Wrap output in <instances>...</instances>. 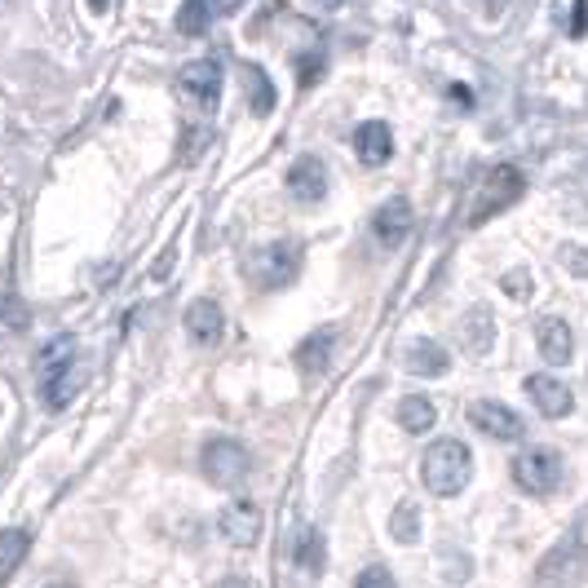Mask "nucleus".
Masks as SVG:
<instances>
[{"label":"nucleus","mask_w":588,"mask_h":588,"mask_svg":"<svg viewBox=\"0 0 588 588\" xmlns=\"http://www.w3.org/2000/svg\"><path fill=\"white\" fill-rule=\"evenodd\" d=\"M421 478H425V487L434 491V496H460L465 487H469V478H473V456H469V447L460 443V438H438L429 451H425V460H421Z\"/></svg>","instance_id":"1"},{"label":"nucleus","mask_w":588,"mask_h":588,"mask_svg":"<svg viewBox=\"0 0 588 588\" xmlns=\"http://www.w3.org/2000/svg\"><path fill=\"white\" fill-rule=\"evenodd\" d=\"M302 270V243H270V248H257L248 257V279L261 287V292H274V287H287Z\"/></svg>","instance_id":"2"},{"label":"nucleus","mask_w":588,"mask_h":588,"mask_svg":"<svg viewBox=\"0 0 588 588\" xmlns=\"http://www.w3.org/2000/svg\"><path fill=\"white\" fill-rule=\"evenodd\" d=\"M522 190H526L522 173H518L513 164H496V168L487 173L482 190H478V195H473V204H469V226L491 221L496 213H504L509 204H518V199H522Z\"/></svg>","instance_id":"3"},{"label":"nucleus","mask_w":588,"mask_h":588,"mask_svg":"<svg viewBox=\"0 0 588 588\" xmlns=\"http://www.w3.org/2000/svg\"><path fill=\"white\" fill-rule=\"evenodd\" d=\"M199 465H204V478L213 487H235V482H243V473H248L252 460H248L243 443H235V438H208L204 451H199Z\"/></svg>","instance_id":"4"},{"label":"nucleus","mask_w":588,"mask_h":588,"mask_svg":"<svg viewBox=\"0 0 588 588\" xmlns=\"http://www.w3.org/2000/svg\"><path fill=\"white\" fill-rule=\"evenodd\" d=\"M513 482H518L526 496H548V491L562 482V456L548 451V447H526V451H518V460H513Z\"/></svg>","instance_id":"5"},{"label":"nucleus","mask_w":588,"mask_h":588,"mask_svg":"<svg viewBox=\"0 0 588 588\" xmlns=\"http://www.w3.org/2000/svg\"><path fill=\"white\" fill-rule=\"evenodd\" d=\"M177 89L186 102H195L199 111H213L217 98H221V67L213 58H199V63H186L182 76H177Z\"/></svg>","instance_id":"6"},{"label":"nucleus","mask_w":588,"mask_h":588,"mask_svg":"<svg viewBox=\"0 0 588 588\" xmlns=\"http://www.w3.org/2000/svg\"><path fill=\"white\" fill-rule=\"evenodd\" d=\"M469 425L473 429H482L487 438H496V443H518L522 438V416L513 412V407H504V403H496V399H478L473 407H469Z\"/></svg>","instance_id":"7"},{"label":"nucleus","mask_w":588,"mask_h":588,"mask_svg":"<svg viewBox=\"0 0 588 588\" xmlns=\"http://www.w3.org/2000/svg\"><path fill=\"white\" fill-rule=\"evenodd\" d=\"M287 190L302 204H319L328 195V168L319 155H297L287 164Z\"/></svg>","instance_id":"8"},{"label":"nucleus","mask_w":588,"mask_h":588,"mask_svg":"<svg viewBox=\"0 0 588 588\" xmlns=\"http://www.w3.org/2000/svg\"><path fill=\"white\" fill-rule=\"evenodd\" d=\"M217 531H221V540H226V544H235V548H252V544H257V535H261V509H257V504H248V500H235V504H226V509H221Z\"/></svg>","instance_id":"9"},{"label":"nucleus","mask_w":588,"mask_h":588,"mask_svg":"<svg viewBox=\"0 0 588 588\" xmlns=\"http://www.w3.org/2000/svg\"><path fill=\"white\" fill-rule=\"evenodd\" d=\"M526 394H531V403H535L544 416H553V421L570 416V407H575L570 385H566V381H557V377H548V372L531 377V381H526Z\"/></svg>","instance_id":"10"},{"label":"nucleus","mask_w":588,"mask_h":588,"mask_svg":"<svg viewBox=\"0 0 588 588\" xmlns=\"http://www.w3.org/2000/svg\"><path fill=\"white\" fill-rule=\"evenodd\" d=\"M182 324H186V337H190L195 346H217V341H221V328H226L221 306H217V302H208V297L190 302V306H186V315H182Z\"/></svg>","instance_id":"11"},{"label":"nucleus","mask_w":588,"mask_h":588,"mask_svg":"<svg viewBox=\"0 0 588 588\" xmlns=\"http://www.w3.org/2000/svg\"><path fill=\"white\" fill-rule=\"evenodd\" d=\"M584 553H588V531H584V526H575V531H570V535H566V540H562V544H557V548L540 562V579H548V575H553V579L575 575V566L584 562Z\"/></svg>","instance_id":"12"},{"label":"nucleus","mask_w":588,"mask_h":588,"mask_svg":"<svg viewBox=\"0 0 588 588\" xmlns=\"http://www.w3.org/2000/svg\"><path fill=\"white\" fill-rule=\"evenodd\" d=\"M372 230H377V239L385 248H399L412 235V204L407 199H385L377 208V217H372Z\"/></svg>","instance_id":"13"},{"label":"nucleus","mask_w":588,"mask_h":588,"mask_svg":"<svg viewBox=\"0 0 588 588\" xmlns=\"http://www.w3.org/2000/svg\"><path fill=\"white\" fill-rule=\"evenodd\" d=\"M535 346H540L544 363H553V368L570 363V355H575V337H570L566 319H553V315L540 319V328H535Z\"/></svg>","instance_id":"14"},{"label":"nucleus","mask_w":588,"mask_h":588,"mask_svg":"<svg viewBox=\"0 0 588 588\" xmlns=\"http://www.w3.org/2000/svg\"><path fill=\"white\" fill-rule=\"evenodd\" d=\"M355 151H359V160L363 164H385L390 155H394V133H390V124L385 120H368V124H359V133H355Z\"/></svg>","instance_id":"15"},{"label":"nucleus","mask_w":588,"mask_h":588,"mask_svg":"<svg viewBox=\"0 0 588 588\" xmlns=\"http://www.w3.org/2000/svg\"><path fill=\"white\" fill-rule=\"evenodd\" d=\"M333 350H337V328H319L297 346V368L306 377H324L333 363Z\"/></svg>","instance_id":"16"},{"label":"nucleus","mask_w":588,"mask_h":588,"mask_svg":"<svg viewBox=\"0 0 588 588\" xmlns=\"http://www.w3.org/2000/svg\"><path fill=\"white\" fill-rule=\"evenodd\" d=\"M407 368H412L416 377H447V372H451V355H447L438 341L416 337V341L407 346Z\"/></svg>","instance_id":"17"},{"label":"nucleus","mask_w":588,"mask_h":588,"mask_svg":"<svg viewBox=\"0 0 588 588\" xmlns=\"http://www.w3.org/2000/svg\"><path fill=\"white\" fill-rule=\"evenodd\" d=\"M491 341H496V319H491V311H469V315L460 319V346H465V355L482 359V355L491 350Z\"/></svg>","instance_id":"18"},{"label":"nucleus","mask_w":588,"mask_h":588,"mask_svg":"<svg viewBox=\"0 0 588 588\" xmlns=\"http://www.w3.org/2000/svg\"><path fill=\"white\" fill-rule=\"evenodd\" d=\"M28 544H32V535H28L23 526H6V531H0V584H6V579L23 566Z\"/></svg>","instance_id":"19"},{"label":"nucleus","mask_w":588,"mask_h":588,"mask_svg":"<svg viewBox=\"0 0 588 588\" xmlns=\"http://www.w3.org/2000/svg\"><path fill=\"white\" fill-rule=\"evenodd\" d=\"M434 421H438V412H434V403H429V399L412 394V399H403V403H399V425H403L407 434H429V429H434Z\"/></svg>","instance_id":"20"},{"label":"nucleus","mask_w":588,"mask_h":588,"mask_svg":"<svg viewBox=\"0 0 588 588\" xmlns=\"http://www.w3.org/2000/svg\"><path fill=\"white\" fill-rule=\"evenodd\" d=\"M213 14H217V0H182L177 32H182V36H199V32H208Z\"/></svg>","instance_id":"21"},{"label":"nucleus","mask_w":588,"mask_h":588,"mask_svg":"<svg viewBox=\"0 0 588 588\" xmlns=\"http://www.w3.org/2000/svg\"><path fill=\"white\" fill-rule=\"evenodd\" d=\"M297 566H302L306 575H319V570H324V535H319L315 526H306V531L297 535Z\"/></svg>","instance_id":"22"},{"label":"nucleus","mask_w":588,"mask_h":588,"mask_svg":"<svg viewBox=\"0 0 588 588\" xmlns=\"http://www.w3.org/2000/svg\"><path fill=\"white\" fill-rule=\"evenodd\" d=\"M390 535L403 540V544H412L421 535V509L416 504H399L394 518H390Z\"/></svg>","instance_id":"23"},{"label":"nucleus","mask_w":588,"mask_h":588,"mask_svg":"<svg viewBox=\"0 0 588 588\" xmlns=\"http://www.w3.org/2000/svg\"><path fill=\"white\" fill-rule=\"evenodd\" d=\"M243 76H248V89H252V111L265 116V111L274 107V89H270L265 72H261V67H243Z\"/></svg>","instance_id":"24"},{"label":"nucleus","mask_w":588,"mask_h":588,"mask_svg":"<svg viewBox=\"0 0 588 588\" xmlns=\"http://www.w3.org/2000/svg\"><path fill=\"white\" fill-rule=\"evenodd\" d=\"M557 257H562V265H566L570 274H579V279L588 274V252H584L579 243H562V248H557Z\"/></svg>","instance_id":"25"},{"label":"nucleus","mask_w":588,"mask_h":588,"mask_svg":"<svg viewBox=\"0 0 588 588\" xmlns=\"http://www.w3.org/2000/svg\"><path fill=\"white\" fill-rule=\"evenodd\" d=\"M355 588H399V584H394V575L385 566H368V570H359Z\"/></svg>","instance_id":"26"},{"label":"nucleus","mask_w":588,"mask_h":588,"mask_svg":"<svg viewBox=\"0 0 588 588\" xmlns=\"http://www.w3.org/2000/svg\"><path fill=\"white\" fill-rule=\"evenodd\" d=\"M500 283H504L509 297H518V302H526V297H531V274H526V270H509Z\"/></svg>","instance_id":"27"},{"label":"nucleus","mask_w":588,"mask_h":588,"mask_svg":"<svg viewBox=\"0 0 588 588\" xmlns=\"http://www.w3.org/2000/svg\"><path fill=\"white\" fill-rule=\"evenodd\" d=\"M584 23H588V0H575V23H570V36H584Z\"/></svg>","instance_id":"28"},{"label":"nucleus","mask_w":588,"mask_h":588,"mask_svg":"<svg viewBox=\"0 0 588 588\" xmlns=\"http://www.w3.org/2000/svg\"><path fill=\"white\" fill-rule=\"evenodd\" d=\"M482 10H487V19H500L509 10V0H482Z\"/></svg>","instance_id":"29"},{"label":"nucleus","mask_w":588,"mask_h":588,"mask_svg":"<svg viewBox=\"0 0 588 588\" xmlns=\"http://www.w3.org/2000/svg\"><path fill=\"white\" fill-rule=\"evenodd\" d=\"M217 588H248V579H243V575H226Z\"/></svg>","instance_id":"30"},{"label":"nucleus","mask_w":588,"mask_h":588,"mask_svg":"<svg viewBox=\"0 0 588 588\" xmlns=\"http://www.w3.org/2000/svg\"><path fill=\"white\" fill-rule=\"evenodd\" d=\"M89 6H94V10H107V0H89Z\"/></svg>","instance_id":"31"},{"label":"nucleus","mask_w":588,"mask_h":588,"mask_svg":"<svg viewBox=\"0 0 588 588\" xmlns=\"http://www.w3.org/2000/svg\"><path fill=\"white\" fill-rule=\"evenodd\" d=\"M45 588H67V584H45Z\"/></svg>","instance_id":"32"},{"label":"nucleus","mask_w":588,"mask_h":588,"mask_svg":"<svg viewBox=\"0 0 588 588\" xmlns=\"http://www.w3.org/2000/svg\"><path fill=\"white\" fill-rule=\"evenodd\" d=\"M328 6H333V0H328Z\"/></svg>","instance_id":"33"}]
</instances>
